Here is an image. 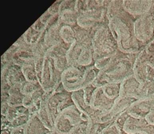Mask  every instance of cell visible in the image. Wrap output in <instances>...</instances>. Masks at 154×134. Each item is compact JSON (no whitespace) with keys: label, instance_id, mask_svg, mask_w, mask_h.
Instances as JSON below:
<instances>
[{"label":"cell","instance_id":"5","mask_svg":"<svg viewBox=\"0 0 154 134\" xmlns=\"http://www.w3.org/2000/svg\"><path fill=\"white\" fill-rule=\"evenodd\" d=\"M76 1H63L59 7V21L63 25L75 26L78 17L75 12Z\"/></svg>","mask_w":154,"mask_h":134},{"label":"cell","instance_id":"8","mask_svg":"<svg viewBox=\"0 0 154 134\" xmlns=\"http://www.w3.org/2000/svg\"><path fill=\"white\" fill-rule=\"evenodd\" d=\"M51 130L42 122L38 115L30 117L25 126V134H48Z\"/></svg>","mask_w":154,"mask_h":134},{"label":"cell","instance_id":"21","mask_svg":"<svg viewBox=\"0 0 154 134\" xmlns=\"http://www.w3.org/2000/svg\"><path fill=\"white\" fill-rule=\"evenodd\" d=\"M62 1H57L48 9V11L52 15L58 14L59 7Z\"/></svg>","mask_w":154,"mask_h":134},{"label":"cell","instance_id":"20","mask_svg":"<svg viewBox=\"0 0 154 134\" xmlns=\"http://www.w3.org/2000/svg\"><path fill=\"white\" fill-rule=\"evenodd\" d=\"M20 116L16 107H10L8 113L6 115V117L10 122H12L17 117Z\"/></svg>","mask_w":154,"mask_h":134},{"label":"cell","instance_id":"24","mask_svg":"<svg viewBox=\"0 0 154 134\" xmlns=\"http://www.w3.org/2000/svg\"><path fill=\"white\" fill-rule=\"evenodd\" d=\"M32 28L36 31L41 32L45 29V26L40 21V19H38L37 21L31 26Z\"/></svg>","mask_w":154,"mask_h":134},{"label":"cell","instance_id":"10","mask_svg":"<svg viewBox=\"0 0 154 134\" xmlns=\"http://www.w3.org/2000/svg\"><path fill=\"white\" fill-rule=\"evenodd\" d=\"M82 46L76 40L71 45L66 55L69 66H77V61L82 52Z\"/></svg>","mask_w":154,"mask_h":134},{"label":"cell","instance_id":"15","mask_svg":"<svg viewBox=\"0 0 154 134\" xmlns=\"http://www.w3.org/2000/svg\"><path fill=\"white\" fill-rule=\"evenodd\" d=\"M21 69L27 81L30 82H38L35 65H25L21 67Z\"/></svg>","mask_w":154,"mask_h":134},{"label":"cell","instance_id":"1","mask_svg":"<svg viewBox=\"0 0 154 134\" xmlns=\"http://www.w3.org/2000/svg\"><path fill=\"white\" fill-rule=\"evenodd\" d=\"M72 94L65 90L59 92H45L46 107L54 125L57 118L63 110L75 105Z\"/></svg>","mask_w":154,"mask_h":134},{"label":"cell","instance_id":"18","mask_svg":"<svg viewBox=\"0 0 154 134\" xmlns=\"http://www.w3.org/2000/svg\"><path fill=\"white\" fill-rule=\"evenodd\" d=\"M97 88L93 86L92 85H90L88 87L84 88V97L85 100L87 105L90 106L91 105V100L94 91Z\"/></svg>","mask_w":154,"mask_h":134},{"label":"cell","instance_id":"23","mask_svg":"<svg viewBox=\"0 0 154 134\" xmlns=\"http://www.w3.org/2000/svg\"><path fill=\"white\" fill-rule=\"evenodd\" d=\"M34 105V100L31 95L25 96L23 99V106L29 109Z\"/></svg>","mask_w":154,"mask_h":134},{"label":"cell","instance_id":"25","mask_svg":"<svg viewBox=\"0 0 154 134\" xmlns=\"http://www.w3.org/2000/svg\"><path fill=\"white\" fill-rule=\"evenodd\" d=\"M52 16V15H51V14H50L48 11H46L45 12V13L43 14V15L41 16V17L39 18V19H40V21H41L42 23H43V24L45 25V26L46 24L47 23L48 20L49 19V18H51Z\"/></svg>","mask_w":154,"mask_h":134},{"label":"cell","instance_id":"19","mask_svg":"<svg viewBox=\"0 0 154 134\" xmlns=\"http://www.w3.org/2000/svg\"><path fill=\"white\" fill-rule=\"evenodd\" d=\"M87 122L82 121L68 134H86Z\"/></svg>","mask_w":154,"mask_h":134},{"label":"cell","instance_id":"3","mask_svg":"<svg viewBox=\"0 0 154 134\" xmlns=\"http://www.w3.org/2000/svg\"><path fill=\"white\" fill-rule=\"evenodd\" d=\"M82 121V113L74 105L59 114L55 121L54 129L60 134H68Z\"/></svg>","mask_w":154,"mask_h":134},{"label":"cell","instance_id":"11","mask_svg":"<svg viewBox=\"0 0 154 134\" xmlns=\"http://www.w3.org/2000/svg\"><path fill=\"white\" fill-rule=\"evenodd\" d=\"M82 47V52L77 61V65L84 67L91 66L94 60L93 47Z\"/></svg>","mask_w":154,"mask_h":134},{"label":"cell","instance_id":"16","mask_svg":"<svg viewBox=\"0 0 154 134\" xmlns=\"http://www.w3.org/2000/svg\"><path fill=\"white\" fill-rule=\"evenodd\" d=\"M42 88L40 83L38 82H30L26 81L22 84L21 91L24 96L31 95L34 92Z\"/></svg>","mask_w":154,"mask_h":134},{"label":"cell","instance_id":"12","mask_svg":"<svg viewBox=\"0 0 154 134\" xmlns=\"http://www.w3.org/2000/svg\"><path fill=\"white\" fill-rule=\"evenodd\" d=\"M39 118L42 122L44 123V125L51 131L54 129V123L52 122L49 114L48 112L46 107L45 106V95L43 97V101H42V105L41 107L38 111V114Z\"/></svg>","mask_w":154,"mask_h":134},{"label":"cell","instance_id":"7","mask_svg":"<svg viewBox=\"0 0 154 134\" xmlns=\"http://www.w3.org/2000/svg\"><path fill=\"white\" fill-rule=\"evenodd\" d=\"M62 25L59 21L57 23L50 27L49 28L46 29L45 35V44L48 49L59 44L62 41L60 36V29Z\"/></svg>","mask_w":154,"mask_h":134},{"label":"cell","instance_id":"4","mask_svg":"<svg viewBox=\"0 0 154 134\" xmlns=\"http://www.w3.org/2000/svg\"><path fill=\"white\" fill-rule=\"evenodd\" d=\"M86 67L78 65L69 66L62 73L61 81L66 90L72 93L86 87Z\"/></svg>","mask_w":154,"mask_h":134},{"label":"cell","instance_id":"26","mask_svg":"<svg viewBox=\"0 0 154 134\" xmlns=\"http://www.w3.org/2000/svg\"><path fill=\"white\" fill-rule=\"evenodd\" d=\"M10 107V106L8 102H2V116H6Z\"/></svg>","mask_w":154,"mask_h":134},{"label":"cell","instance_id":"9","mask_svg":"<svg viewBox=\"0 0 154 134\" xmlns=\"http://www.w3.org/2000/svg\"><path fill=\"white\" fill-rule=\"evenodd\" d=\"M6 80L11 87L16 85H22L27 81L21 67L15 64L11 65L9 68Z\"/></svg>","mask_w":154,"mask_h":134},{"label":"cell","instance_id":"29","mask_svg":"<svg viewBox=\"0 0 154 134\" xmlns=\"http://www.w3.org/2000/svg\"><path fill=\"white\" fill-rule=\"evenodd\" d=\"M48 134H60V133H58V132H57V131H56V130H55V129H54V130H52V131H51V132H50V133H49Z\"/></svg>","mask_w":154,"mask_h":134},{"label":"cell","instance_id":"22","mask_svg":"<svg viewBox=\"0 0 154 134\" xmlns=\"http://www.w3.org/2000/svg\"><path fill=\"white\" fill-rule=\"evenodd\" d=\"M12 129L11 122L8 120L6 116H2V130L5 129L11 130Z\"/></svg>","mask_w":154,"mask_h":134},{"label":"cell","instance_id":"14","mask_svg":"<svg viewBox=\"0 0 154 134\" xmlns=\"http://www.w3.org/2000/svg\"><path fill=\"white\" fill-rule=\"evenodd\" d=\"M60 36L62 41L66 44L72 45L75 41V33L72 26L63 25L60 29Z\"/></svg>","mask_w":154,"mask_h":134},{"label":"cell","instance_id":"28","mask_svg":"<svg viewBox=\"0 0 154 134\" xmlns=\"http://www.w3.org/2000/svg\"><path fill=\"white\" fill-rule=\"evenodd\" d=\"M11 130L8 129L2 130V134H11Z\"/></svg>","mask_w":154,"mask_h":134},{"label":"cell","instance_id":"2","mask_svg":"<svg viewBox=\"0 0 154 134\" xmlns=\"http://www.w3.org/2000/svg\"><path fill=\"white\" fill-rule=\"evenodd\" d=\"M62 72L57 69L54 60L46 54L39 82L46 92H53L61 84Z\"/></svg>","mask_w":154,"mask_h":134},{"label":"cell","instance_id":"17","mask_svg":"<svg viewBox=\"0 0 154 134\" xmlns=\"http://www.w3.org/2000/svg\"><path fill=\"white\" fill-rule=\"evenodd\" d=\"M29 115H20L11 122L12 128L25 127L30 119Z\"/></svg>","mask_w":154,"mask_h":134},{"label":"cell","instance_id":"27","mask_svg":"<svg viewBox=\"0 0 154 134\" xmlns=\"http://www.w3.org/2000/svg\"><path fill=\"white\" fill-rule=\"evenodd\" d=\"M11 134H25V127L14 128L11 131Z\"/></svg>","mask_w":154,"mask_h":134},{"label":"cell","instance_id":"6","mask_svg":"<svg viewBox=\"0 0 154 134\" xmlns=\"http://www.w3.org/2000/svg\"><path fill=\"white\" fill-rule=\"evenodd\" d=\"M72 97L75 106L82 113L83 120L87 122L93 115L95 109L85 102L84 97L83 90L72 92Z\"/></svg>","mask_w":154,"mask_h":134},{"label":"cell","instance_id":"13","mask_svg":"<svg viewBox=\"0 0 154 134\" xmlns=\"http://www.w3.org/2000/svg\"><path fill=\"white\" fill-rule=\"evenodd\" d=\"M9 97L8 103L11 107H17L23 106V99L25 96L21 90L17 89H12L9 91Z\"/></svg>","mask_w":154,"mask_h":134}]
</instances>
